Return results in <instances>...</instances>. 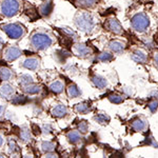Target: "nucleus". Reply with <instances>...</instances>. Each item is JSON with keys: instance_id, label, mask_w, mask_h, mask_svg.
<instances>
[{"instance_id": "obj_40", "label": "nucleus", "mask_w": 158, "mask_h": 158, "mask_svg": "<svg viewBox=\"0 0 158 158\" xmlns=\"http://www.w3.org/2000/svg\"><path fill=\"white\" fill-rule=\"evenodd\" d=\"M22 158H34V155L32 153H27V154H24Z\"/></svg>"}, {"instance_id": "obj_28", "label": "nucleus", "mask_w": 158, "mask_h": 158, "mask_svg": "<svg viewBox=\"0 0 158 158\" xmlns=\"http://www.w3.org/2000/svg\"><path fill=\"white\" fill-rule=\"evenodd\" d=\"M20 139L22 140L23 142H29L31 138H32V134H31V130L27 128V127H22L20 129Z\"/></svg>"}, {"instance_id": "obj_19", "label": "nucleus", "mask_w": 158, "mask_h": 158, "mask_svg": "<svg viewBox=\"0 0 158 158\" xmlns=\"http://www.w3.org/2000/svg\"><path fill=\"white\" fill-rule=\"evenodd\" d=\"M93 119L97 122L98 124H101V126H106L109 124V122L111 121V117H110L109 114H106V112H98L94 115Z\"/></svg>"}, {"instance_id": "obj_3", "label": "nucleus", "mask_w": 158, "mask_h": 158, "mask_svg": "<svg viewBox=\"0 0 158 158\" xmlns=\"http://www.w3.org/2000/svg\"><path fill=\"white\" fill-rule=\"evenodd\" d=\"M130 25L137 33H143L150 27V17L144 12L136 13L130 20Z\"/></svg>"}, {"instance_id": "obj_22", "label": "nucleus", "mask_w": 158, "mask_h": 158, "mask_svg": "<svg viewBox=\"0 0 158 158\" xmlns=\"http://www.w3.org/2000/svg\"><path fill=\"white\" fill-rule=\"evenodd\" d=\"M100 0H75V3L81 9H93L99 3Z\"/></svg>"}, {"instance_id": "obj_39", "label": "nucleus", "mask_w": 158, "mask_h": 158, "mask_svg": "<svg viewBox=\"0 0 158 158\" xmlns=\"http://www.w3.org/2000/svg\"><path fill=\"white\" fill-rule=\"evenodd\" d=\"M4 112H6V106H1V104H0V118H1V117L3 116Z\"/></svg>"}, {"instance_id": "obj_27", "label": "nucleus", "mask_w": 158, "mask_h": 158, "mask_svg": "<svg viewBox=\"0 0 158 158\" xmlns=\"http://www.w3.org/2000/svg\"><path fill=\"white\" fill-rule=\"evenodd\" d=\"M114 59V55L113 53L108 52V51H103V52H100L99 54L96 56V60L100 61V62H111L112 60Z\"/></svg>"}, {"instance_id": "obj_32", "label": "nucleus", "mask_w": 158, "mask_h": 158, "mask_svg": "<svg viewBox=\"0 0 158 158\" xmlns=\"http://www.w3.org/2000/svg\"><path fill=\"white\" fill-rule=\"evenodd\" d=\"M147 106H148V109L150 110V112L154 114L158 110V100H156V99H151V100L148 102Z\"/></svg>"}, {"instance_id": "obj_36", "label": "nucleus", "mask_w": 158, "mask_h": 158, "mask_svg": "<svg viewBox=\"0 0 158 158\" xmlns=\"http://www.w3.org/2000/svg\"><path fill=\"white\" fill-rule=\"evenodd\" d=\"M152 62L156 70H158V51H155L152 55Z\"/></svg>"}, {"instance_id": "obj_16", "label": "nucleus", "mask_w": 158, "mask_h": 158, "mask_svg": "<svg viewBox=\"0 0 158 158\" xmlns=\"http://www.w3.org/2000/svg\"><path fill=\"white\" fill-rule=\"evenodd\" d=\"M74 111L79 115H85L92 111V102L91 101H81L74 106Z\"/></svg>"}, {"instance_id": "obj_18", "label": "nucleus", "mask_w": 158, "mask_h": 158, "mask_svg": "<svg viewBox=\"0 0 158 158\" xmlns=\"http://www.w3.org/2000/svg\"><path fill=\"white\" fill-rule=\"evenodd\" d=\"M67 95L69 98H78L81 96V90L74 82H70L67 86Z\"/></svg>"}, {"instance_id": "obj_8", "label": "nucleus", "mask_w": 158, "mask_h": 158, "mask_svg": "<svg viewBox=\"0 0 158 158\" xmlns=\"http://www.w3.org/2000/svg\"><path fill=\"white\" fill-rule=\"evenodd\" d=\"M73 52L79 58H89L94 54L93 48L86 43H76L73 47Z\"/></svg>"}, {"instance_id": "obj_5", "label": "nucleus", "mask_w": 158, "mask_h": 158, "mask_svg": "<svg viewBox=\"0 0 158 158\" xmlns=\"http://www.w3.org/2000/svg\"><path fill=\"white\" fill-rule=\"evenodd\" d=\"M103 27L104 30H106L108 32L112 33L114 35H123L124 34V30L122 27V25L120 23L118 19L115 16H109L108 18L103 21Z\"/></svg>"}, {"instance_id": "obj_29", "label": "nucleus", "mask_w": 158, "mask_h": 158, "mask_svg": "<svg viewBox=\"0 0 158 158\" xmlns=\"http://www.w3.org/2000/svg\"><path fill=\"white\" fill-rule=\"evenodd\" d=\"M18 82H19V85H21V88H22V86L31 85V83H34V79H33L32 76L29 75V74H23V75L19 76Z\"/></svg>"}, {"instance_id": "obj_41", "label": "nucleus", "mask_w": 158, "mask_h": 158, "mask_svg": "<svg viewBox=\"0 0 158 158\" xmlns=\"http://www.w3.org/2000/svg\"><path fill=\"white\" fill-rule=\"evenodd\" d=\"M3 143H4V138H3V136L0 134V148L3 146Z\"/></svg>"}, {"instance_id": "obj_11", "label": "nucleus", "mask_w": 158, "mask_h": 158, "mask_svg": "<svg viewBox=\"0 0 158 158\" xmlns=\"http://www.w3.org/2000/svg\"><path fill=\"white\" fill-rule=\"evenodd\" d=\"M16 95V90L10 83H3L0 85V97L11 101L13 97Z\"/></svg>"}, {"instance_id": "obj_6", "label": "nucleus", "mask_w": 158, "mask_h": 158, "mask_svg": "<svg viewBox=\"0 0 158 158\" xmlns=\"http://www.w3.org/2000/svg\"><path fill=\"white\" fill-rule=\"evenodd\" d=\"M2 30L6 33V35L11 39H19L23 37L27 33V30L20 23H9L2 27Z\"/></svg>"}, {"instance_id": "obj_25", "label": "nucleus", "mask_w": 158, "mask_h": 158, "mask_svg": "<svg viewBox=\"0 0 158 158\" xmlns=\"http://www.w3.org/2000/svg\"><path fill=\"white\" fill-rule=\"evenodd\" d=\"M49 90L54 94H61L64 91V83L60 80H55L49 85Z\"/></svg>"}, {"instance_id": "obj_2", "label": "nucleus", "mask_w": 158, "mask_h": 158, "mask_svg": "<svg viewBox=\"0 0 158 158\" xmlns=\"http://www.w3.org/2000/svg\"><path fill=\"white\" fill-rule=\"evenodd\" d=\"M30 41L33 49H35L36 51H43L49 49L51 45H52L53 38L45 32L35 31L32 34V36H31Z\"/></svg>"}, {"instance_id": "obj_4", "label": "nucleus", "mask_w": 158, "mask_h": 158, "mask_svg": "<svg viewBox=\"0 0 158 158\" xmlns=\"http://www.w3.org/2000/svg\"><path fill=\"white\" fill-rule=\"evenodd\" d=\"M19 0H2L0 3V12L6 17L16 16L19 12Z\"/></svg>"}, {"instance_id": "obj_33", "label": "nucleus", "mask_w": 158, "mask_h": 158, "mask_svg": "<svg viewBox=\"0 0 158 158\" xmlns=\"http://www.w3.org/2000/svg\"><path fill=\"white\" fill-rule=\"evenodd\" d=\"M9 151H10V154H12V155H15L16 152L18 151V147H17L16 142L12 139L9 141Z\"/></svg>"}, {"instance_id": "obj_37", "label": "nucleus", "mask_w": 158, "mask_h": 158, "mask_svg": "<svg viewBox=\"0 0 158 158\" xmlns=\"http://www.w3.org/2000/svg\"><path fill=\"white\" fill-rule=\"evenodd\" d=\"M149 96L151 99H156V100H158V89H154V90L149 94Z\"/></svg>"}, {"instance_id": "obj_24", "label": "nucleus", "mask_w": 158, "mask_h": 158, "mask_svg": "<svg viewBox=\"0 0 158 158\" xmlns=\"http://www.w3.org/2000/svg\"><path fill=\"white\" fill-rule=\"evenodd\" d=\"M126 96L123 95V94H120V93H111L108 95V99L110 102L114 103V104H121L122 102H124V100H126Z\"/></svg>"}, {"instance_id": "obj_38", "label": "nucleus", "mask_w": 158, "mask_h": 158, "mask_svg": "<svg viewBox=\"0 0 158 158\" xmlns=\"http://www.w3.org/2000/svg\"><path fill=\"white\" fill-rule=\"evenodd\" d=\"M43 158H59V156H58V154L53 152V153H49V154H45Z\"/></svg>"}, {"instance_id": "obj_34", "label": "nucleus", "mask_w": 158, "mask_h": 158, "mask_svg": "<svg viewBox=\"0 0 158 158\" xmlns=\"http://www.w3.org/2000/svg\"><path fill=\"white\" fill-rule=\"evenodd\" d=\"M53 131H54V129H53L52 124H50V123L43 124L41 127V133L44 135H49L51 133H53Z\"/></svg>"}, {"instance_id": "obj_42", "label": "nucleus", "mask_w": 158, "mask_h": 158, "mask_svg": "<svg viewBox=\"0 0 158 158\" xmlns=\"http://www.w3.org/2000/svg\"><path fill=\"white\" fill-rule=\"evenodd\" d=\"M2 48H3V41H2V40L0 39V51L2 50Z\"/></svg>"}, {"instance_id": "obj_31", "label": "nucleus", "mask_w": 158, "mask_h": 158, "mask_svg": "<svg viewBox=\"0 0 158 158\" xmlns=\"http://www.w3.org/2000/svg\"><path fill=\"white\" fill-rule=\"evenodd\" d=\"M27 101V96L24 95H15L14 97H13V99L11 100V102L13 104H16V106H19V104H23Z\"/></svg>"}, {"instance_id": "obj_1", "label": "nucleus", "mask_w": 158, "mask_h": 158, "mask_svg": "<svg viewBox=\"0 0 158 158\" xmlns=\"http://www.w3.org/2000/svg\"><path fill=\"white\" fill-rule=\"evenodd\" d=\"M75 24L78 30L81 32L86 33V34H91L95 31L96 27H97V21L94 18V16L91 13L86 11H80L76 14L75 16Z\"/></svg>"}, {"instance_id": "obj_14", "label": "nucleus", "mask_w": 158, "mask_h": 158, "mask_svg": "<svg viewBox=\"0 0 158 158\" xmlns=\"http://www.w3.org/2000/svg\"><path fill=\"white\" fill-rule=\"evenodd\" d=\"M69 114V109L65 104L59 103V104H56V106H53L51 109V115L55 118H63Z\"/></svg>"}, {"instance_id": "obj_10", "label": "nucleus", "mask_w": 158, "mask_h": 158, "mask_svg": "<svg viewBox=\"0 0 158 158\" xmlns=\"http://www.w3.org/2000/svg\"><path fill=\"white\" fill-rule=\"evenodd\" d=\"M90 80L95 88L99 89V90H106L109 85L108 79L103 76L99 75V74H92L90 76Z\"/></svg>"}, {"instance_id": "obj_30", "label": "nucleus", "mask_w": 158, "mask_h": 158, "mask_svg": "<svg viewBox=\"0 0 158 158\" xmlns=\"http://www.w3.org/2000/svg\"><path fill=\"white\" fill-rule=\"evenodd\" d=\"M89 122L86 121V120H81V121H79L78 122V124H77V130L79 132H80V134L81 135H85L86 134L89 132Z\"/></svg>"}, {"instance_id": "obj_13", "label": "nucleus", "mask_w": 158, "mask_h": 158, "mask_svg": "<svg viewBox=\"0 0 158 158\" xmlns=\"http://www.w3.org/2000/svg\"><path fill=\"white\" fill-rule=\"evenodd\" d=\"M22 55V51L17 47H9L4 50L3 58L6 61H14Z\"/></svg>"}, {"instance_id": "obj_43", "label": "nucleus", "mask_w": 158, "mask_h": 158, "mask_svg": "<svg viewBox=\"0 0 158 158\" xmlns=\"http://www.w3.org/2000/svg\"><path fill=\"white\" fill-rule=\"evenodd\" d=\"M0 158H7V157L4 156V155H2V154H0Z\"/></svg>"}, {"instance_id": "obj_26", "label": "nucleus", "mask_w": 158, "mask_h": 158, "mask_svg": "<svg viewBox=\"0 0 158 158\" xmlns=\"http://www.w3.org/2000/svg\"><path fill=\"white\" fill-rule=\"evenodd\" d=\"M40 148H41V151L45 154H49V153H53L55 151L56 143L54 141H51V140H43L40 143Z\"/></svg>"}, {"instance_id": "obj_20", "label": "nucleus", "mask_w": 158, "mask_h": 158, "mask_svg": "<svg viewBox=\"0 0 158 158\" xmlns=\"http://www.w3.org/2000/svg\"><path fill=\"white\" fill-rule=\"evenodd\" d=\"M65 136H67L69 142H71L72 144H77L82 138V135L80 134V132L78 130H71V131L68 132Z\"/></svg>"}, {"instance_id": "obj_7", "label": "nucleus", "mask_w": 158, "mask_h": 158, "mask_svg": "<svg viewBox=\"0 0 158 158\" xmlns=\"http://www.w3.org/2000/svg\"><path fill=\"white\" fill-rule=\"evenodd\" d=\"M130 58L136 63H140V64H146L150 60L149 53L141 48H135L132 50L130 52Z\"/></svg>"}, {"instance_id": "obj_12", "label": "nucleus", "mask_w": 158, "mask_h": 158, "mask_svg": "<svg viewBox=\"0 0 158 158\" xmlns=\"http://www.w3.org/2000/svg\"><path fill=\"white\" fill-rule=\"evenodd\" d=\"M149 128V123L142 117H136L131 122V130L133 132H144Z\"/></svg>"}, {"instance_id": "obj_23", "label": "nucleus", "mask_w": 158, "mask_h": 158, "mask_svg": "<svg viewBox=\"0 0 158 158\" xmlns=\"http://www.w3.org/2000/svg\"><path fill=\"white\" fill-rule=\"evenodd\" d=\"M13 78H14V73L11 69L7 67H0V80L10 81Z\"/></svg>"}, {"instance_id": "obj_35", "label": "nucleus", "mask_w": 158, "mask_h": 158, "mask_svg": "<svg viewBox=\"0 0 158 158\" xmlns=\"http://www.w3.org/2000/svg\"><path fill=\"white\" fill-rule=\"evenodd\" d=\"M62 33H64L65 36H68L69 38H71V39H76V38H77V34H76L74 31L68 29V27H63Z\"/></svg>"}, {"instance_id": "obj_15", "label": "nucleus", "mask_w": 158, "mask_h": 158, "mask_svg": "<svg viewBox=\"0 0 158 158\" xmlns=\"http://www.w3.org/2000/svg\"><path fill=\"white\" fill-rule=\"evenodd\" d=\"M22 67L30 71H37L40 67V59L38 57H36V56L27 57V59L22 62Z\"/></svg>"}, {"instance_id": "obj_9", "label": "nucleus", "mask_w": 158, "mask_h": 158, "mask_svg": "<svg viewBox=\"0 0 158 158\" xmlns=\"http://www.w3.org/2000/svg\"><path fill=\"white\" fill-rule=\"evenodd\" d=\"M108 48L112 53L115 54H121L127 49L126 42H123L120 39H111L108 42Z\"/></svg>"}, {"instance_id": "obj_17", "label": "nucleus", "mask_w": 158, "mask_h": 158, "mask_svg": "<svg viewBox=\"0 0 158 158\" xmlns=\"http://www.w3.org/2000/svg\"><path fill=\"white\" fill-rule=\"evenodd\" d=\"M53 9H54V3H53V0H45L43 1L39 6V15L42 17H47L52 13Z\"/></svg>"}, {"instance_id": "obj_21", "label": "nucleus", "mask_w": 158, "mask_h": 158, "mask_svg": "<svg viewBox=\"0 0 158 158\" xmlns=\"http://www.w3.org/2000/svg\"><path fill=\"white\" fill-rule=\"evenodd\" d=\"M22 90L25 94H27V95H37V94H39L40 92H41V86L39 85H37V83H31L29 85H25V86H22Z\"/></svg>"}]
</instances>
